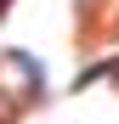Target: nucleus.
<instances>
[{
    "mask_svg": "<svg viewBox=\"0 0 119 124\" xmlns=\"http://www.w3.org/2000/svg\"><path fill=\"white\" fill-rule=\"evenodd\" d=\"M6 11H11V0H0V17H6Z\"/></svg>",
    "mask_w": 119,
    "mask_h": 124,
    "instance_id": "obj_2",
    "label": "nucleus"
},
{
    "mask_svg": "<svg viewBox=\"0 0 119 124\" xmlns=\"http://www.w3.org/2000/svg\"><path fill=\"white\" fill-rule=\"evenodd\" d=\"M17 107H23V101H17L6 85H0V124H11V118H17Z\"/></svg>",
    "mask_w": 119,
    "mask_h": 124,
    "instance_id": "obj_1",
    "label": "nucleus"
}]
</instances>
